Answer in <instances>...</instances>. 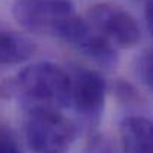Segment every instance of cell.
I'll return each mask as SVG.
<instances>
[{"label": "cell", "instance_id": "cell-11", "mask_svg": "<svg viewBox=\"0 0 153 153\" xmlns=\"http://www.w3.org/2000/svg\"><path fill=\"white\" fill-rule=\"evenodd\" d=\"M144 16H146V24L149 31L153 36V0H146V7H144Z\"/></svg>", "mask_w": 153, "mask_h": 153}, {"label": "cell", "instance_id": "cell-8", "mask_svg": "<svg viewBox=\"0 0 153 153\" xmlns=\"http://www.w3.org/2000/svg\"><path fill=\"white\" fill-rule=\"evenodd\" d=\"M82 153H122L113 137L104 132H94L86 140Z\"/></svg>", "mask_w": 153, "mask_h": 153}, {"label": "cell", "instance_id": "cell-2", "mask_svg": "<svg viewBox=\"0 0 153 153\" xmlns=\"http://www.w3.org/2000/svg\"><path fill=\"white\" fill-rule=\"evenodd\" d=\"M24 132L28 147L34 153H68L79 126L59 108L28 107Z\"/></svg>", "mask_w": 153, "mask_h": 153}, {"label": "cell", "instance_id": "cell-7", "mask_svg": "<svg viewBox=\"0 0 153 153\" xmlns=\"http://www.w3.org/2000/svg\"><path fill=\"white\" fill-rule=\"evenodd\" d=\"M37 51L31 37L0 24V65H16L28 61Z\"/></svg>", "mask_w": 153, "mask_h": 153}, {"label": "cell", "instance_id": "cell-10", "mask_svg": "<svg viewBox=\"0 0 153 153\" xmlns=\"http://www.w3.org/2000/svg\"><path fill=\"white\" fill-rule=\"evenodd\" d=\"M0 153H24L16 134L9 126L0 128Z\"/></svg>", "mask_w": 153, "mask_h": 153}, {"label": "cell", "instance_id": "cell-9", "mask_svg": "<svg viewBox=\"0 0 153 153\" xmlns=\"http://www.w3.org/2000/svg\"><path fill=\"white\" fill-rule=\"evenodd\" d=\"M135 73L140 82L153 94V48L140 55L135 64Z\"/></svg>", "mask_w": 153, "mask_h": 153}, {"label": "cell", "instance_id": "cell-1", "mask_svg": "<svg viewBox=\"0 0 153 153\" xmlns=\"http://www.w3.org/2000/svg\"><path fill=\"white\" fill-rule=\"evenodd\" d=\"M1 94L28 107L67 108L70 105V74L53 62H34L4 80Z\"/></svg>", "mask_w": 153, "mask_h": 153}, {"label": "cell", "instance_id": "cell-4", "mask_svg": "<svg viewBox=\"0 0 153 153\" xmlns=\"http://www.w3.org/2000/svg\"><path fill=\"white\" fill-rule=\"evenodd\" d=\"M70 74V105L79 116L80 123L88 129L95 128L101 120L107 82L97 70L74 67Z\"/></svg>", "mask_w": 153, "mask_h": 153}, {"label": "cell", "instance_id": "cell-5", "mask_svg": "<svg viewBox=\"0 0 153 153\" xmlns=\"http://www.w3.org/2000/svg\"><path fill=\"white\" fill-rule=\"evenodd\" d=\"M85 18L89 25L116 49L134 48L141 39L135 18L119 4L108 1L97 3L88 10Z\"/></svg>", "mask_w": 153, "mask_h": 153}, {"label": "cell", "instance_id": "cell-6", "mask_svg": "<svg viewBox=\"0 0 153 153\" xmlns=\"http://www.w3.org/2000/svg\"><path fill=\"white\" fill-rule=\"evenodd\" d=\"M123 153H153V119L126 116L119 126Z\"/></svg>", "mask_w": 153, "mask_h": 153}, {"label": "cell", "instance_id": "cell-3", "mask_svg": "<svg viewBox=\"0 0 153 153\" xmlns=\"http://www.w3.org/2000/svg\"><path fill=\"white\" fill-rule=\"evenodd\" d=\"M12 13L24 30L59 40L79 16L71 0H15Z\"/></svg>", "mask_w": 153, "mask_h": 153}]
</instances>
